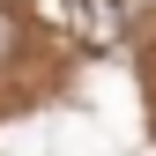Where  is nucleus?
Masks as SVG:
<instances>
[{
	"instance_id": "obj_1",
	"label": "nucleus",
	"mask_w": 156,
	"mask_h": 156,
	"mask_svg": "<svg viewBox=\"0 0 156 156\" xmlns=\"http://www.w3.org/2000/svg\"><path fill=\"white\" fill-rule=\"evenodd\" d=\"M82 37L89 45H112L119 37V0H82Z\"/></svg>"
},
{
	"instance_id": "obj_2",
	"label": "nucleus",
	"mask_w": 156,
	"mask_h": 156,
	"mask_svg": "<svg viewBox=\"0 0 156 156\" xmlns=\"http://www.w3.org/2000/svg\"><path fill=\"white\" fill-rule=\"evenodd\" d=\"M15 52H23V23H15V8L0 0V67H8Z\"/></svg>"
}]
</instances>
